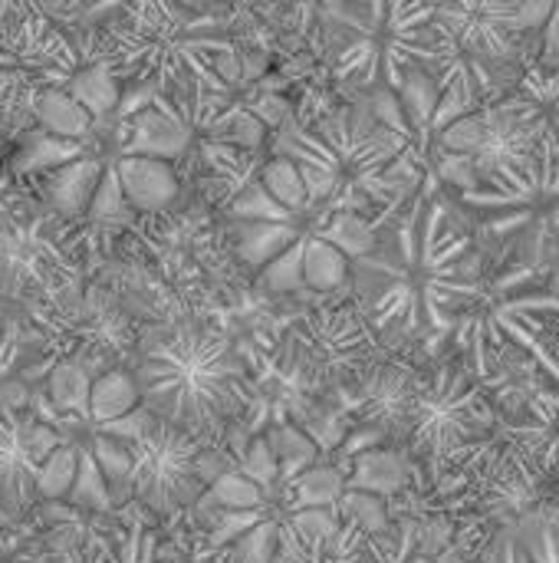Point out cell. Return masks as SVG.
Here are the masks:
<instances>
[{"instance_id": "obj_1", "label": "cell", "mask_w": 559, "mask_h": 563, "mask_svg": "<svg viewBox=\"0 0 559 563\" xmlns=\"http://www.w3.org/2000/svg\"><path fill=\"white\" fill-rule=\"evenodd\" d=\"M488 257L465 214L438 185L422 181L379 224L372 251L353 261L349 290L392 353H418L448 340L481 297Z\"/></svg>"}, {"instance_id": "obj_2", "label": "cell", "mask_w": 559, "mask_h": 563, "mask_svg": "<svg viewBox=\"0 0 559 563\" xmlns=\"http://www.w3.org/2000/svg\"><path fill=\"white\" fill-rule=\"evenodd\" d=\"M132 373L152 416L208 445L231 435L247 409V356L227 330L204 317L152 323Z\"/></svg>"}, {"instance_id": "obj_3", "label": "cell", "mask_w": 559, "mask_h": 563, "mask_svg": "<svg viewBox=\"0 0 559 563\" xmlns=\"http://www.w3.org/2000/svg\"><path fill=\"white\" fill-rule=\"evenodd\" d=\"M409 142L412 135L402 125L346 106L283 132L277 155L300 168L313 201L382 224L395 208V168L405 162Z\"/></svg>"}, {"instance_id": "obj_4", "label": "cell", "mask_w": 559, "mask_h": 563, "mask_svg": "<svg viewBox=\"0 0 559 563\" xmlns=\"http://www.w3.org/2000/svg\"><path fill=\"white\" fill-rule=\"evenodd\" d=\"M316 43L343 89L402 96L409 76L435 63V0H336Z\"/></svg>"}, {"instance_id": "obj_5", "label": "cell", "mask_w": 559, "mask_h": 563, "mask_svg": "<svg viewBox=\"0 0 559 563\" xmlns=\"http://www.w3.org/2000/svg\"><path fill=\"white\" fill-rule=\"evenodd\" d=\"M484 257H514L547 277L559 267V129L540 148L458 195Z\"/></svg>"}, {"instance_id": "obj_6", "label": "cell", "mask_w": 559, "mask_h": 563, "mask_svg": "<svg viewBox=\"0 0 559 563\" xmlns=\"http://www.w3.org/2000/svg\"><path fill=\"white\" fill-rule=\"evenodd\" d=\"M102 46L122 82L152 92L181 86L234 89V76L241 73V36L217 3L161 30L135 26L122 16L109 20Z\"/></svg>"}, {"instance_id": "obj_7", "label": "cell", "mask_w": 559, "mask_h": 563, "mask_svg": "<svg viewBox=\"0 0 559 563\" xmlns=\"http://www.w3.org/2000/svg\"><path fill=\"white\" fill-rule=\"evenodd\" d=\"M559 317V287L544 271L514 257H488L481 297L455 323L448 343L488 386L497 383L507 356L544 343Z\"/></svg>"}, {"instance_id": "obj_8", "label": "cell", "mask_w": 559, "mask_h": 563, "mask_svg": "<svg viewBox=\"0 0 559 563\" xmlns=\"http://www.w3.org/2000/svg\"><path fill=\"white\" fill-rule=\"evenodd\" d=\"M501 422L491 386L461 360L441 356L418 366L405 442L428 465L445 468L468 459Z\"/></svg>"}, {"instance_id": "obj_9", "label": "cell", "mask_w": 559, "mask_h": 563, "mask_svg": "<svg viewBox=\"0 0 559 563\" xmlns=\"http://www.w3.org/2000/svg\"><path fill=\"white\" fill-rule=\"evenodd\" d=\"M277 350L293 360L323 393L359 386L392 353L356 297L300 310L277 336Z\"/></svg>"}, {"instance_id": "obj_10", "label": "cell", "mask_w": 559, "mask_h": 563, "mask_svg": "<svg viewBox=\"0 0 559 563\" xmlns=\"http://www.w3.org/2000/svg\"><path fill=\"white\" fill-rule=\"evenodd\" d=\"M559 129L544 102H537L521 86L484 102L481 109L448 122L438 135V152L445 165L465 168V188L497 175L507 165L530 158L540 142Z\"/></svg>"}, {"instance_id": "obj_11", "label": "cell", "mask_w": 559, "mask_h": 563, "mask_svg": "<svg viewBox=\"0 0 559 563\" xmlns=\"http://www.w3.org/2000/svg\"><path fill=\"white\" fill-rule=\"evenodd\" d=\"M132 452L128 501L152 511L158 521H175L188 515L204 492L214 485L208 462L217 455L214 445L148 416L135 439H125Z\"/></svg>"}, {"instance_id": "obj_12", "label": "cell", "mask_w": 559, "mask_h": 563, "mask_svg": "<svg viewBox=\"0 0 559 563\" xmlns=\"http://www.w3.org/2000/svg\"><path fill=\"white\" fill-rule=\"evenodd\" d=\"M339 214L343 211H336L323 201H313V198L300 208H290V205L277 201L257 175L244 188V195L231 208H224V224H227V234H231V244H234L241 264L247 271H254V277H257L267 264L283 257L297 244H306L313 238L329 241Z\"/></svg>"}, {"instance_id": "obj_13", "label": "cell", "mask_w": 559, "mask_h": 563, "mask_svg": "<svg viewBox=\"0 0 559 563\" xmlns=\"http://www.w3.org/2000/svg\"><path fill=\"white\" fill-rule=\"evenodd\" d=\"M247 366H250V396L247 409L234 426V435L241 442V459L250 442L267 439L290 426H306L323 412V393L293 360H287L277 343H241Z\"/></svg>"}, {"instance_id": "obj_14", "label": "cell", "mask_w": 559, "mask_h": 563, "mask_svg": "<svg viewBox=\"0 0 559 563\" xmlns=\"http://www.w3.org/2000/svg\"><path fill=\"white\" fill-rule=\"evenodd\" d=\"M270 563H376L372 534L336 511L306 508L283 525Z\"/></svg>"}, {"instance_id": "obj_15", "label": "cell", "mask_w": 559, "mask_h": 563, "mask_svg": "<svg viewBox=\"0 0 559 563\" xmlns=\"http://www.w3.org/2000/svg\"><path fill=\"white\" fill-rule=\"evenodd\" d=\"M415 379H418V363L389 353L356 389V416L362 426L379 429L385 439L389 435H409V416H412V396H415Z\"/></svg>"}, {"instance_id": "obj_16", "label": "cell", "mask_w": 559, "mask_h": 563, "mask_svg": "<svg viewBox=\"0 0 559 563\" xmlns=\"http://www.w3.org/2000/svg\"><path fill=\"white\" fill-rule=\"evenodd\" d=\"M125 135L128 139L119 145V155H155L168 162L191 155V129L165 102L161 92H152L148 102L128 115Z\"/></svg>"}, {"instance_id": "obj_17", "label": "cell", "mask_w": 559, "mask_h": 563, "mask_svg": "<svg viewBox=\"0 0 559 563\" xmlns=\"http://www.w3.org/2000/svg\"><path fill=\"white\" fill-rule=\"evenodd\" d=\"M10 53L16 63L43 73L49 79V86H59V89H66L69 76L82 66L72 40L63 36L53 23H46V16H33V20L20 23L13 30Z\"/></svg>"}, {"instance_id": "obj_18", "label": "cell", "mask_w": 559, "mask_h": 563, "mask_svg": "<svg viewBox=\"0 0 559 563\" xmlns=\"http://www.w3.org/2000/svg\"><path fill=\"white\" fill-rule=\"evenodd\" d=\"M488 563H559V511H527L497 528Z\"/></svg>"}, {"instance_id": "obj_19", "label": "cell", "mask_w": 559, "mask_h": 563, "mask_svg": "<svg viewBox=\"0 0 559 563\" xmlns=\"http://www.w3.org/2000/svg\"><path fill=\"white\" fill-rule=\"evenodd\" d=\"M115 175L122 181V191L128 205L138 214H158L168 211L181 191V178L175 162L155 158V155H119Z\"/></svg>"}, {"instance_id": "obj_20", "label": "cell", "mask_w": 559, "mask_h": 563, "mask_svg": "<svg viewBox=\"0 0 559 563\" xmlns=\"http://www.w3.org/2000/svg\"><path fill=\"white\" fill-rule=\"evenodd\" d=\"M76 3L86 23H109L122 16L135 26L161 30L204 13L214 0H76Z\"/></svg>"}, {"instance_id": "obj_21", "label": "cell", "mask_w": 559, "mask_h": 563, "mask_svg": "<svg viewBox=\"0 0 559 563\" xmlns=\"http://www.w3.org/2000/svg\"><path fill=\"white\" fill-rule=\"evenodd\" d=\"M109 165H102V158H92V155H82V158H72L66 165H59L49 178V208L63 218V221H76L89 211L99 185H102V175H105Z\"/></svg>"}, {"instance_id": "obj_22", "label": "cell", "mask_w": 559, "mask_h": 563, "mask_svg": "<svg viewBox=\"0 0 559 563\" xmlns=\"http://www.w3.org/2000/svg\"><path fill=\"white\" fill-rule=\"evenodd\" d=\"M369 534H372L376 563H455V558L441 551L425 531V525L415 518L389 521L382 531H369Z\"/></svg>"}, {"instance_id": "obj_23", "label": "cell", "mask_w": 559, "mask_h": 563, "mask_svg": "<svg viewBox=\"0 0 559 563\" xmlns=\"http://www.w3.org/2000/svg\"><path fill=\"white\" fill-rule=\"evenodd\" d=\"M135 208L128 205V198H125V191H122V181H119V175H115V165H109L105 168V175H102V185H99V191H96V198H92V205H89V211H86V234H89V244L92 247H105L109 241H115L119 234H125V231H132L135 228Z\"/></svg>"}, {"instance_id": "obj_24", "label": "cell", "mask_w": 559, "mask_h": 563, "mask_svg": "<svg viewBox=\"0 0 559 563\" xmlns=\"http://www.w3.org/2000/svg\"><path fill=\"white\" fill-rule=\"evenodd\" d=\"M66 92H69L72 99H79L96 119H99V115H109V112L119 106V99H122V79H119V73H115V66H112L105 46H102L99 56L86 59V63L69 76Z\"/></svg>"}, {"instance_id": "obj_25", "label": "cell", "mask_w": 559, "mask_h": 563, "mask_svg": "<svg viewBox=\"0 0 559 563\" xmlns=\"http://www.w3.org/2000/svg\"><path fill=\"white\" fill-rule=\"evenodd\" d=\"M138 406H142V389H138V379L132 369L119 366V369H109L92 379V393H89L92 426L119 422V419L132 416Z\"/></svg>"}, {"instance_id": "obj_26", "label": "cell", "mask_w": 559, "mask_h": 563, "mask_svg": "<svg viewBox=\"0 0 559 563\" xmlns=\"http://www.w3.org/2000/svg\"><path fill=\"white\" fill-rule=\"evenodd\" d=\"M36 119H40V125L46 129V132H53V135H63V139H82L86 142V135L92 132V112L79 102V99H72L66 89H59V86H49V89H43L40 96H36Z\"/></svg>"}, {"instance_id": "obj_27", "label": "cell", "mask_w": 559, "mask_h": 563, "mask_svg": "<svg viewBox=\"0 0 559 563\" xmlns=\"http://www.w3.org/2000/svg\"><path fill=\"white\" fill-rule=\"evenodd\" d=\"M353 257L326 238H313L303 247V287L333 294L349 284Z\"/></svg>"}, {"instance_id": "obj_28", "label": "cell", "mask_w": 559, "mask_h": 563, "mask_svg": "<svg viewBox=\"0 0 559 563\" xmlns=\"http://www.w3.org/2000/svg\"><path fill=\"white\" fill-rule=\"evenodd\" d=\"M356 475L346 482L353 492H376V495H399L409 488V468L392 452H359L356 455Z\"/></svg>"}, {"instance_id": "obj_29", "label": "cell", "mask_w": 559, "mask_h": 563, "mask_svg": "<svg viewBox=\"0 0 559 563\" xmlns=\"http://www.w3.org/2000/svg\"><path fill=\"white\" fill-rule=\"evenodd\" d=\"M524 409L544 416L559 429V350H550L547 343L530 350V396Z\"/></svg>"}, {"instance_id": "obj_30", "label": "cell", "mask_w": 559, "mask_h": 563, "mask_svg": "<svg viewBox=\"0 0 559 563\" xmlns=\"http://www.w3.org/2000/svg\"><path fill=\"white\" fill-rule=\"evenodd\" d=\"M72 508L86 511V515H109L115 511V501H112V492H109V482L92 455V449L86 442H79V475H76V485L66 498Z\"/></svg>"}, {"instance_id": "obj_31", "label": "cell", "mask_w": 559, "mask_h": 563, "mask_svg": "<svg viewBox=\"0 0 559 563\" xmlns=\"http://www.w3.org/2000/svg\"><path fill=\"white\" fill-rule=\"evenodd\" d=\"M86 155V142L82 139H63L53 132H33L23 145V152L16 155L13 168L16 172H40V168H59L72 158Z\"/></svg>"}, {"instance_id": "obj_32", "label": "cell", "mask_w": 559, "mask_h": 563, "mask_svg": "<svg viewBox=\"0 0 559 563\" xmlns=\"http://www.w3.org/2000/svg\"><path fill=\"white\" fill-rule=\"evenodd\" d=\"M336 0H273L277 23H280V36L290 40V43H313L316 46L323 13Z\"/></svg>"}, {"instance_id": "obj_33", "label": "cell", "mask_w": 559, "mask_h": 563, "mask_svg": "<svg viewBox=\"0 0 559 563\" xmlns=\"http://www.w3.org/2000/svg\"><path fill=\"white\" fill-rule=\"evenodd\" d=\"M79 475V442H63L36 475L40 501H66Z\"/></svg>"}, {"instance_id": "obj_34", "label": "cell", "mask_w": 559, "mask_h": 563, "mask_svg": "<svg viewBox=\"0 0 559 563\" xmlns=\"http://www.w3.org/2000/svg\"><path fill=\"white\" fill-rule=\"evenodd\" d=\"M260 181L267 185V191H270L277 201H283V205H290V208H300V205L310 201V188H306L300 168H297L287 155L267 158L264 168H260Z\"/></svg>"}, {"instance_id": "obj_35", "label": "cell", "mask_w": 559, "mask_h": 563, "mask_svg": "<svg viewBox=\"0 0 559 563\" xmlns=\"http://www.w3.org/2000/svg\"><path fill=\"white\" fill-rule=\"evenodd\" d=\"M63 13V0H0V30H16L33 16Z\"/></svg>"}]
</instances>
